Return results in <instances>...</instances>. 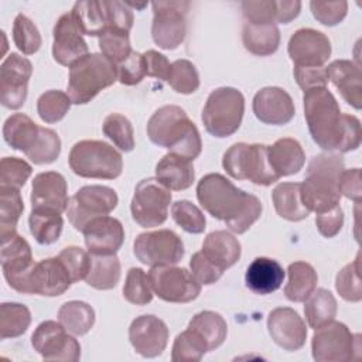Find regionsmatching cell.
<instances>
[{"mask_svg":"<svg viewBox=\"0 0 362 362\" xmlns=\"http://www.w3.org/2000/svg\"><path fill=\"white\" fill-rule=\"evenodd\" d=\"M315 225L318 232L324 238H334L339 233L344 225V211L339 205L334 206L329 211L315 215Z\"/></svg>","mask_w":362,"mask_h":362,"instance_id":"obj_62","label":"cell"},{"mask_svg":"<svg viewBox=\"0 0 362 362\" xmlns=\"http://www.w3.org/2000/svg\"><path fill=\"white\" fill-rule=\"evenodd\" d=\"M105 4L109 18V28H116L129 33L133 27V13L129 8V6L117 0H105Z\"/></svg>","mask_w":362,"mask_h":362,"instance_id":"obj_60","label":"cell"},{"mask_svg":"<svg viewBox=\"0 0 362 362\" xmlns=\"http://www.w3.org/2000/svg\"><path fill=\"white\" fill-rule=\"evenodd\" d=\"M98 44L102 54L117 65L132 54L129 33L122 30H116V28L106 30L99 37Z\"/></svg>","mask_w":362,"mask_h":362,"instance_id":"obj_50","label":"cell"},{"mask_svg":"<svg viewBox=\"0 0 362 362\" xmlns=\"http://www.w3.org/2000/svg\"><path fill=\"white\" fill-rule=\"evenodd\" d=\"M208 352L204 341L189 328L178 334L173 344L171 359L174 362H197Z\"/></svg>","mask_w":362,"mask_h":362,"instance_id":"obj_48","label":"cell"},{"mask_svg":"<svg viewBox=\"0 0 362 362\" xmlns=\"http://www.w3.org/2000/svg\"><path fill=\"white\" fill-rule=\"evenodd\" d=\"M267 331L273 342L286 351H298L307 339L303 318L290 307H277L267 317Z\"/></svg>","mask_w":362,"mask_h":362,"instance_id":"obj_21","label":"cell"},{"mask_svg":"<svg viewBox=\"0 0 362 362\" xmlns=\"http://www.w3.org/2000/svg\"><path fill=\"white\" fill-rule=\"evenodd\" d=\"M58 259L68 270L72 283L85 280L90 269V253L78 246H68L59 252Z\"/></svg>","mask_w":362,"mask_h":362,"instance_id":"obj_55","label":"cell"},{"mask_svg":"<svg viewBox=\"0 0 362 362\" xmlns=\"http://www.w3.org/2000/svg\"><path fill=\"white\" fill-rule=\"evenodd\" d=\"M167 83L178 93L191 95L199 88V74L188 59H177L171 64Z\"/></svg>","mask_w":362,"mask_h":362,"instance_id":"obj_46","label":"cell"},{"mask_svg":"<svg viewBox=\"0 0 362 362\" xmlns=\"http://www.w3.org/2000/svg\"><path fill=\"white\" fill-rule=\"evenodd\" d=\"M304 117L313 140L322 150L348 153L361 146V122L342 113L335 96L325 88L304 92Z\"/></svg>","mask_w":362,"mask_h":362,"instance_id":"obj_1","label":"cell"},{"mask_svg":"<svg viewBox=\"0 0 362 362\" xmlns=\"http://www.w3.org/2000/svg\"><path fill=\"white\" fill-rule=\"evenodd\" d=\"M188 328L192 329L205 344L208 352L216 349L223 344L228 334V325L223 317L215 311H201L195 314Z\"/></svg>","mask_w":362,"mask_h":362,"instance_id":"obj_35","label":"cell"},{"mask_svg":"<svg viewBox=\"0 0 362 362\" xmlns=\"http://www.w3.org/2000/svg\"><path fill=\"white\" fill-rule=\"evenodd\" d=\"M146 76V64L143 54L132 51V54L117 65V81L122 85L133 86Z\"/></svg>","mask_w":362,"mask_h":362,"instance_id":"obj_57","label":"cell"},{"mask_svg":"<svg viewBox=\"0 0 362 362\" xmlns=\"http://www.w3.org/2000/svg\"><path fill=\"white\" fill-rule=\"evenodd\" d=\"M103 134L113 141L122 151H132L134 148V132L130 120L120 113H110L105 117L102 124Z\"/></svg>","mask_w":362,"mask_h":362,"instance_id":"obj_45","label":"cell"},{"mask_svg":"<svg viewBox=\"0 0 362 362\" xmlns=\"http://www.w3.org/2000/svg\"><path fill=\"white\" fill-rule=\"evenodd\" d=\"M117 81V66L103 54H86L72 66L66 95L75 105L89 103L100 90Z\"/></svg>","mask_w":362,"mask_h":362,"instance_id":"obj_5","label":"cell"},{"mask_svg":"<svg viewBox=\"0 0 362 362\" xmlns=\"http://www.w3.org/2000/svg\"><path fill=\"white\" fill-rule=\"evenodd\" d=\"M0 262L8 286L21 294H28V277L35 264L28 242L17 232L3 238Z\"/></svg>","mask_w":362,"mask_h":362,"instance_id":"obj_15","label":"cell"},{"mask_svg":"<svg viewBox=\"0 0 362 362\" xmlns=\"http://www.w3.org/2000/svg\"><path fill=\"white\" fill-rule=\"evenodd\" d=\"M71 13L83 35L100 37L109 28L105 0L76 1Z\"/></svg>","mask_w":362,"mask_h":362,"instance_id":"obj_31","label":"cell"},{"mask_svg":"<svg viewBox=\"0 0 362 362\" xmlns=\"http://www.w3.org/2000/svg\"><path fill=\"white\" fill-rule=\"evenodd\" d=\"M328 81L338 89L344 100L359 110L362 107V74L359 65L348 59H337L327 66Z\"/></svg>","mask_w":362,"mask_h":362,"instance_id":"obj_26","label":"cell"},{"mask_svg":"<svg viewBox=\"0 0 362 362\" xmlns=\"http://www.w3.org/2000/svg\"><path fill=\"white\" fill-rule=\"evenodd\" d=\"M153 293L167 303H189L201 293V284L184 267L154 266L148 272Z\"/></svg>","mask_w":362,"mask_h":362,"instance_id":"obj_13","label":"cell"},{"mask_svg":"<svg viewBox=\"0 0 362 362\" xmlns=\"http://www.w3.org/2000/svg\"><path fill=\"white\" fill-rule=\"evenodd\" d=\"M222 165L232 178L249 180L256 185L267 187L280 180L270 165L266 144L235 143L225 151Z\"/></svg>","mask_w":362,"mask_h":362,"instance_id":"obj_8","label":"cell"},{"mask_svg":"<svg viewBox=\"0 0 362 362\" xmlns=\"http://www.w3.org/2000/svg\"><path fill=\"white\" fill-rule=\"evenodd\" d=\"M33 173L31 165L17 157H4L0 163V187L21 188Z\"/></svg>","mask_w":362,"mask_h":362,"instance_id":"obj_54","label":"cell"},{"mask_svg":"<svg viewBox=\"0 0 362 362\" xmlns=\"http://www.w3.org/2000/svg\"><path fill=\"white\" fill-rule=\"evenodd\" d=\"M30 232L40 245L57 242L62 233L64 219L59 212L47 209H31L28 216Z\"/></svg>","mask_w":362,"mask_h":362,"instance_id":"obj_40","label":"cell"},{"mask_svg":"<svg viewBox=\"0 0 362 362\" xmlns=\"http://www.w3.org/2000/svg\"><path fill=\"white\" fill-rule=\"evenodd\" d=\"M123 297L134 304V305H146L153 300V290L150 286L148 274L144 273L140 267H130L124 286H123Z\"/></svg>","mask_w":362,"mask_h":362,"instance_id":"obj_47","label":"cell"},{"mask_svg":"<svg viewBox=\"0 0 362 362\" xmlns=\"http://www.w3.org/2000/svg\"><path fill=\"white\" fill-rule=\"evenodd\" d=\"M338 311L337 300L329 290L317 288L305 300L304 314L311 328L317 329L331 322Z\"/></svg>","mask_w":362,"mask_h":362,"instance_id":"obj_39","label":"cell"},{"mask_svg":"<svg viewBox=\"0 0 362 362\" xmlns=\"http://www.w3.org/2000/svg\"><path fill=\"white\" fill-rule=\"evenodd\" d=\"M313 358L317 362H346L361 355V335L352 334L339 321H331L315 329L311 339Z\"/></svg>","mask_w":362,"mask_h":362,"instance_id":"obj_9","label":"cell"},{"mask_svg":"<svg viewBox=\"0 0 362 362\" xmlns=\"http://www.w3.org/2000/svg\"><path fill=\"white\" fill-rule=\"evenodd\" d=\"M310 8L314 18L328 27L339 24L348 11V3L341 1H310Z\"/></svg>","mask_w":362,"mask_h":362,"instance_id":"obj_56","label":"cell"},{"mask_svg":"<svg viewBox=\"0 0 362 362\" xmlns=\"http://www.w3.org/2000/svg\"><path fill=\"white\" fill-rule=\"evenodd\" d=\"M267 156L270 165L279 178L297 174L305 163V154L301 144L291 137L279 139L272 146H267Z\"/></svg>","mask_w":362,"mask_h":362,"instance_id":"obj_29","label":"cell"},{"mask_svg":"<svg viewBox=\"0 0 362 362\" xmlns=\"http://www.w3.org/2000/svg\"><path fill=\"white\" fill-rule=\"evenodd\" d=\"M335 288L338 294L351 303H358L362 300V284L359 277V255L356 259L344 266L335 277Z\"/></svg>","mask_w":362,"mask_h":362,"instance_id":"obj_52","label":"cell"},{"mask_svg":"<svg viewBox=\"0 0 362 362\" xmlns=\"http://www.w3.org/2000/svg\"><path fill=\"white\" fill-rule=\"evenodd\" d=\"M189 269L192 276L197 279V281L202 286H211L214 283H216L222 274L223 270H221L219 267H216L214 263H211L204 255L202 252H197L192 255L191 260H189Z\"/></svg>","mask_w":362,"mask_h":362,"instance_id":"obj_58","label":"cell"},{"mask_svg":"<svg viewBox=\"0 0 362 362\" xmlns=\"http://www.w3.org/2000/svg\"><path fill=\"white\" fill-rule=\"evenodd\" d=\"M31 324L30 310L20 303H3L0 305V338H17Z\"/></svg>","mask_w":362,"mask_h":362,"instance_id":"obj_42","label":"cell"},{"mask_svg":"<svg viewBox=\"0 0 362 362\" xmlns=\"http://www.w3.org/2000/svg\"><path fill=\"white\" fill-rule=\"evenodd\" d=\"M119 198L113 188L105 185H85L79 188L66 206L71 225L82 232L95 218L109 215L117 206Z\"/></svg>","mask_w":362,"mask_h":362,"instance_id":"obj_11","label":"cell"},{"mask_svg":"<svg viewBox=\"0 0 362 362\" xmlns=\"http://www.w3.org/2000/svg\"><path fill=\"white\" fill-rule=\"evenodd\" d=\"M197 198L201 206L214 218L240 235L245 233L262 215V202L253 195L235 187L218 173L204 175L197 185Z\"/></svg>","mask_w":362,"mask_h":362,"instance_id":"obj_2","label":"cell"},{"mask_svg":"<svg viewBox=\"0 0 362 362\" xmlns=\"http://www.w3.org/2000/svg\"><path fill=\"white\" fill-rule=\"evenodd\" d=\"M52 35V57L59 65L72 66L76 61L89 54L83 34L71 11L57 20Z\"/></svg>","mask_w":362,"mask_h":362,"instance_id":"obj_19","label":"cell"},{"mask_svg":"<svg viewBox=\"0 0 362 362\" xmlns=\"http://www.w3.org/2000/svg\"><path fill=\"white\" fill-rule=\"evenodd\" d=\"M33 64L25 57L11 52L0 66V102L7 109H20L27 99V86Z\"/></svg>","mask_w":362,"mask_h":362,"instance_id":"obj_17","label":"cell"},{"mask_svg":"<svg viewBox=\"0 0 362 362\" xmlns=\"http://www.w3.org/2000/svg\"><path fill=\"white\" fill-rule=\"evenodd\" d=\"M133 253L139 262L150 267L177 264L184 257L181 238L170 229L140 233L133 242Z\"/></svg>","mask_w":362,"mask_h":362,"instance_id":"obj_12","label":"cell"},{"mask_svg":"<svg viewBox=\"0 0 362 362\" xmlns=\"http://www.w3.org/2000/svg\"><path fill=\"white\" fill-rule=\"evenodd\" d=\"M82 233L85 245L92 255H116L124 240L122 222L109 215L90 221Z\"/></svg>","mask_w":362,"mask_h":362,"instance_id":"obj_25","label":"cell"},{"mask_svg":"<svg viewBox=\"0 0 362 362\" xmlns=\"http://www.w3.org/2000/svg\"><path fill=\"white\" fill-rule=\"evenodd\" d=\"M13 41L24 55L37 52L41 47V35L35 24L24 14H17L13 23Z\"/></svg>","mask_w":362,"mask_h":362,"instance_id":"obj_49","label":"cell"},{"mask_svg":"<svg viewBox=\"0 0 362 362\" xmlns=\"http://www.w3.org/2000/svg\"><path fill=\"white\" fill-rule=\"evenodd\" d=\"M253 113L264 124H286L296 113L291 96L279 86H266L253 96Z\"/></svg>","mask_w":362,"mask_h":362,"instance_id":"obj_23","label":"cell"},{"mask_svg":"<svg viewBox=\"0 0 362 362\" xmlns=\"http://www.w3.org/2000/svg\"><path fill=\"white\" fill-rule=\"evenodd\" d=\"M243 17L253 24L279 23V0H249L240 3Z\"/></svg>","mask_w":362,"mask_h":362,"instance_id":"obj_53","label":"cell"},{"mask_svg":"<svg viewBox=\"0 0 362 362\" xmlns=\"http://www.w3.org/2000/svg\"><path fill=\"white\" fill-rule=\"evenodd\" d=\"M147 136L158 147L170 150L194 161L202 150V141L197 126L185 110L177 105H165L157 109L147 122Z\"/></svg>","mask_w":362,"mask_h":362,"instance_id":"obj_3","label":"cell"},{"mask_svg":"<svg viewBox=\"0 0 362 362\" xmlns=\"http://www.w3.org/2000/svg\"><path fill=\"white\" fill-rule=\"evenodd\" d=\"M284 280L283 266L270 257H256L246 269V287L256 294L266 296L279 290Z\"/></svg>","mask_w":362,"mask_h":362,"instance_id":"obj_27","label":"cell"},{"mask_svg":"<svg viewBox=\"0 0 362 362\" xmlns=\"http://www.w3.org/2000/svg\"><path fill=\"white\" fill-rule=\"evenodd\" d=\"M338 191L345 198L359 204L362 199L361 168L344 170L338 178Z\"/></svg>","mask_w":362,"mask_h":362,"instance_id":"obj_61","label":"cell"},{"mask_svg":"<svg viewBox=\"0 0 362 362\" xmlns=\"http://www.w3.org/2000/svg\"><path fill=\"white\" fill-rule=\"evenodd\" d=\"M202 255L221 270L232 267L242 253L240 242L226 230H214L202 242Z\"/></svg>","mask_w":362,"mask_h":362,"instance_id":"obj_28","label":"cell"},{"mask_svg":"<svg viewBox=\"0 0 362 362\" xmlns=\"http://www.w3.org/2000/svg\"><path fill=\"white\" fill-rule=\"evenodd\" d=\"M245 113V98L230 86L214 89L202 109V123L209 134L218 139L229 137L240 127Z\"/></svg>","mask_w":362,"mask_h":362,"instance_id":"obj_7","label":"cell"},{"mask_svg":"<svg viewBox=\"0 0 362 362\" xmlns=\"http://www.w3.org/2000/svg\"><path fill=\"white\" fill-rule=\"evenodd\" d=\"M344 170V160L339 154L321 153L310 160L300 187L301 201L310 212L321 214L339 205L338 178Z\"/></svg>","mask_w":362,"mask_h":362,"instance_id":"obj_4","label":"cell"},{"mask_svg":"<svg viewBox=\"0 0 362 362\" xmlns=\"http://www.w3.org/2000/svg\"><path fill=\"white\" fill-rule=\"evenodd\" d=\"M71 170L83 178L115 180L122 174V154L100 140H81L69 151Z\"/></svg>","mask_w":362,"mask_h":362,"instance_id":"obj_6","label":"cell"},{"mask_svg":"<svg viewBox=\"0 0 362 362\" xmlns=\"http://www.w3.org/2000/svg\"><path fill=\"white\" fill-rule=\"evenodd\" d=\"M171 192L157 178H144L136 188L130 202L133 221L141 228L160 226L167 221Z\"/></svg>","mask_w":362,"mask_h":362,"instance_id":"obj_10","label":"cell"},{"mask_svg":"<svg viewBox=\"0 0 362 362\" xmlns=\"http://www.w3.org/2000/svg\"><path fill=\"white\" fill-rule=\"evenodd\" d=\"M156 178L170 191L187 189L195 180L192 161L178 154L168 153L157 163Z\"/></svg>","mask_w":362,"mask_h":362,"instance_id":"obj_30","label":"cell"},{"mask_svg":"<svg viewBox=\"0 0 362 362\" xmlns=\"http://www.w3.org/2000/svg\"><path fill=\"white\" fill-rule=\"evenodd\" d=\"M168 335L165 322L151 314L136 317L129 327V341L133 349L144 358L161 355L167 346Z\"/></svg>","mask_w":362,"mask_h":362,"instance_id":"obj_18","label":"cell"},{"mask_svg":"<svg viewBox=\"0 0 362 362\" xmlns=\"http://www.w3.org/2000/svg\"><path fill=\"white\" fill-rule=\"evenodd\" d=\"M24 211L18 188L0 187V239L16 233L17 222Z\"/></svg>","mask_w":362,"mask_h":362,"instance_id":"obj_41","label":"cell"},{"mask_svg":"<svg viewBox=\"0 0 362 362\" xmlns=\"http://www.w3.org/2000/svg\"><path fill=\"white\" fill-rule=\"evenodd\" d=\"M143 57L146 64V75L158 78L161 81H167L171 64L168 62L165 55L160 54L156 49H148L143 54Z\"/></svg>","mask_w":362,"mask_h":362,"instance_id":"obj_63","label":"cell"},{"mask_svg":"<svg viewBox=\"0 0 362 362\" xmlns=\"http://www.w3.org/2000/svg\"><path fill=\"white\" fill-rule=\"evenodd\" d=\"M59 153L61 140L57 132L48 127H40L38 136L31 148L25 153V156L34 164H49L59 157Z\"/></svg>","mask_w":362,"mask_h":362,"instance_id":"obj_43","label":"cell"},{"mask_svg":"<svg viewBox=\"0 0 362 362\" xmlns=\"http://www.w3.org/2000/svg\"><path fill=\"white\" fill-rule=\"evenodd\" d=\"M300 187V182H281L272 192L274 209L286 221L298 222L310 215V211L301 201Z\"/></svg>","mask_w":362,"mask_h":362,"instance_id":"obj_33","label":"cell"},{"mask_svg":"<svg viewBox=\"0 0 362 362\" xmlns=\"http://www.w3.org/2000/svg\"><path fill=\"white\" fill-rule=\"evenodd\" d=\"M31 345L47 361L76 362L81 358L79 342L59 321H42L31 335Z\"/></svg>","mask_w":362,"mask_h":362,"instance_id":"obj_16","label":"cell"},{"mask_svg":"<svg viewBox=\"0 0 362 362\" xmlns=\"http://www.w3.org/2000/svg\"><path fill=\"white\" fill-rule=\"evenodd\" d=\"M71 98L62 90H47L37 100V113L45 123H57L65 117L71 107Z\"/></svg>","mask_w":362,"mask_h":362,"instance_id":"obj_44","label":"cell"},{"mask_svg":"<svg viewBox=\"0 0 362 362\" xmlns=\"http://www.w3.org/2000/svg\"><path fill=\"white\" fill-rule=\"evenodd\" d=\"M290 59L298 66H322L331 55L328 37L314 28H300L288 40Z\"/></svg>","mask_w":362,"mask_h":362,"instance_id":"obj_20","label":"cell"},{"mask_svg":"<svg viewBox=\"0 0 362 362\" xmlns=\"http://www.w3.org/2000/svg\"><path fill=\"white\" fill-rule=\"evenodd\" d=\"M171 216L174 222L188 233H202L206 228V219L202 211L187 199H181L173 204Z\"/></svg>","mask_w":362,"mask_h":362,"instance_id":"obj_51","label":"cell"},{"mask_svg":"<svg viewBox=\"0 0 362 362\" xmlns=\"http://www.w3.org/2000/svg\"><path fill=\"white\" fill-rule=\"evenodd\" d=\"M72 284L64 263L57 257L35 262L28 277V294L57 297L64 294Z\"/></svg>","mask_w":362,"mask_h":362,"instance_id":"obj_22","label":"cell"},{"mask_svg":"<svg viewBox=\"0 0 362 362\" xmlns=\"http://www.w3.org/2000/svg\"><path fill=\"white\" fill-rule=\"evenodd\" d=\"M58 321L72 335H85L95 324L93 308L79 300L66 301L58 310Z\"/></svg>","mask_w":362,"mask_h":362,"instance_id":"obj_38","label":"cell"},{"mask_svg":"<svg viewBox=\"0 0 362 362\" xmlns=\"http://www.w3.org/2000/svg\"><path fill=\"white\" fill-rule=\"evenodd\" d=\"M151 37L156 45L163 49H175L185 38V14L189 1H153Z\"/></svg>","mask_w":362,"mask_h":362,"instance_id":"obj_14","label":"cell"},{"mask_svg":"<svg viewBox=\"0 0 362 362\" xmlns=\"http://www.w3.org/2000/svg\"><path fill=\"white\" fill-rule=\"evenodd\" d=\"M242 41L249 52L257 57H267L277 51L280 31L276 24H253L245 21Z\"/></svg>","mask_w":362,"mask_h":362,"instance_id":"obj_32","label":"cell"},{"mask_svg":"<svg viewBox=\"0 0 362 362\" xmlns=\"http://www.w3.org/2000/svg\"><path fill=\"white\" fill-rule=\"evenodd\" d=\"M40 127L24 113H14L8 116L3 124L4 141L14 150H20L24 154L34 144Z\"/></svg>","mask_w":362,"mask_h":362,"instance_id":"obj_34","label":"cell"},{"mask_svg":"<svg viewBox=\"0 0 362 362\" xmlns=\"http://www.w3.org/2000/svg\"><path fill=\"white\" fill-rule=\"evenodd\" d=\"M120 260L116 255H92L90 269L85 277L88 286L96 290H110L120 280Z\"/></svg>","mask_w":362,"mask_h":362,"instance_id":"obj_36","label":"cell"},{"mask_svg":"<svg viewBox=\"0 0 362 362\" xmlns=\"http://www.w3.org/2000/svg\"><path fill=\"white\" fill-rule=\"evenodd\" d=\"M288 281L284 287L286 297L293 303L305 301L307 297L315 290L318 276L315 269L305 262H294L287 269Z\"/></svg>","mask_w":362,"mask_h":362,"instance_id":"obj_37","label":"cell"},{"mask_svg":"<svg viewBox=\"0 0 362 362\" xmlns=\"http://www.w3.org/2000/svg\"><path fill=\"white\" fill-rule=\"evenodd\" d=\"M294 79L297 85L305 92L313 88L327 86L328 74L324 66H298L294 65Z\"/></svg>","mask_w":362,"mask_h":362,"instance_id":"obj_59","label":"cell"},{"mask_svg":"<svg viewBox=\"0 0 362 362\" xmlns=\"http://www.w3.org/2000/svg\"><path fill=\"white\" fill-rule=\"evenodd\" d=\"M30 201L31 209H47L62 214L66 211L69 202L66 180L57 171L37 174L33 180Z\"/></svg>","mask_w":362,"mask_h":362,"instance_id":"obj_24","label":"cell"}]
</instances>
